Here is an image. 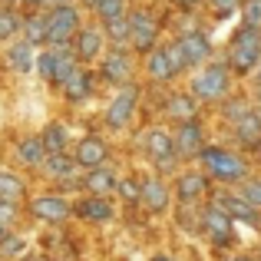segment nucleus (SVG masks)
<instances>
[{
	"label": "nucleus",
	"instance_id": "18",
	"mask_svg": "<svg viewBox=\"0 0 261 261\" xmlns=\"http://www.w3.org/2000/svg\"><path fill=\"white\" fill-rule=\"evenodd\" d=\"M102 76H106L109 83H122V80L129 76V60H126V53H109L106 63H102Z\"/></svg>",
	"mask_w": 261,
	"mask_h": 261
},
{
	"label": "nucleus",
	"instance_id": "12",
	"mask_svg": "<svg viewBox=\"0 0 261 261\" xmlns=\"http://www.w3.org/2000/svg\"><path fill=\"white\" fill-rule=\"evenodd\" d=\"M178 50H182V57H185V66L202 63V60L208 57V40H205L202 33H189V37L178 40Z\"/></svg>",
	"mask_w": 261,
	"mask_h": 261
},
{
	"label": "nucleus",
	"instance_id": "8",
	"mask_svg": "<svg viewBox=\"0 0 261 261\" xmlns=\"http://www.w3.org/2000/svg\"><path fill=\"white\" fill-rule=\"evenodd\" d=\"M202 222H205V228H208V235L215 238V242H228V238H231V218L225 215L222 208H215V205L205 208L202 212Z\"/></svg>",
	"mask_w": 261,
	"mask_h": 261
},
{
	"label": "nucleus",
	"instance_id": "32",
	"mask_svg": "<svg viewBox=\"0 0 261 261\" xmlns=\"http://www.w3.org/2000/svg\"><path fill=\"white\" fill-rule=\"evenodd\" d=\"M0 251H4L7 258L23 255V238H17V235H0Z\"/></svg>",
	"mask_w": 261,
	"mask_h": 261
},
{
	"label": "nucleus",
	"instance_id": "25",
	"mask_svg": "<svg viewBox=\"0 0 261 261\" xmlns=\"http://www.w3.org/2000/svg\"><path fill=\"white\" fill-rule=\"evenodd\" d=\"M10 66L13 70H20V73H27L30 70V63H33V53H30V43H20V46H13L10 50Z\"/></svg>",
	"mask_w": 261,
	"mask_h": 261
},
{
	"label": "nucleus",
	"instance_id": "28",
	"mask_svg": "<svg viewBox=\"0 0 261 261\" xmlns=\"http://www.w3.org/2000/svg\"><path fill=\"white\" fill-rule=\"evenodd\" d=\"M149 73H152V80H169L172 76V70H169V63H166V50H155L152 57H149Z\"/></svg>",
	"mask_w": 261,
	"mask_h": 261
},
{
	"label": "nucleus",
	"instance_id": "31",
	"mask_svg": "<svg viewBox=\"0 0 261 261\" xmlns=\"http://www.w3.org/2000/svg\"><path fill=\"white\" fill-rule=\"evenodd\" d=\"M96 13H99L102 20H113V17H119L122 13V7H126V0H96Z\"/></svg>",
	"mask_w": 261,
	"mask_h": 261
},
{
	"label": "nucleus",
	"instance_id": "6",
	"mask_svg": "<svg viewBox=\"0 0 261 261\" xmlns=\"http://www.w3.org/2000/svg\"><path fill=\"white\" fill-rule=\"evenodd\" d=\"M215 208H222L228 218H242V222H248V225H258L261 222V215H255V208H251L245 198H231L228 192L215 195Z\"/></svg>",
	"mask_w": 261,
	"mask_h": 261
},
{
	"label": "nucleus",
	"instance_id": "9",
	"mask_svg": "<svg viewBox=\"0 0 261 261\" xmlns=\"http://www.w3.org/2000/svg\"><path fill=\"white\" fill-rule=\"evenodd\" d=\"M70 212H73V208L63 202V198H53V195H50V198L43 195V198H37V202H33V215L43 218V222H63Z\"/></svg>",
	"mask_w": 261,
	"mask_h": 261
},
{
	"label": "nucleus",
	"instance_id": "48",
	"mask_svg": "<svg viewBox=\"0 0 261 261\" xmlns=\"http://www.w3.org/2000/svg\"><path fill=\"white\" fill-rule=\"evenodd\" d=\"M258 86H261V80H258Z\"/></svg>",
	"mask_w": 261,
	"mask_h": 261
},
{
	"label": "nucleus",
	"instance_id": "37",
	"mask_svg": "<svg viewBox=\"0 0 261 261\" xmlns=\"http://www.w3.org/2000/svg\"><path fill=\"white\" fill-rule=\"evenodd\" d=\"M50 172H57V175H66V178H73V162L70 159H63L60 152H53V159H50Z\"/></svg>",
	"mask_w": 261,
	"mask_h": 261
},
{
	"label": "nucleus",
	"instance_id": "43",
	"mask_svg": "<svg viewBox=\"0 0 261 261\" xmlns=\"http://www.w3.org/2000/svg\"><path fill=\"white\" fill-rule=\"evenodd\" d=\"M40 4H50V7H60L63 0H40Z\"/></svg>",
	"mask_w": 261,
	"mask_h": 261
},
{
	"label": "nucleus",
	"instance_id": "42",
	"mask_svg": "<svg viewBox=\"0 0 261 261\" xmlns=\"http://www.w3.org/2000/svg\"><path fill=\"white\" fill-rule=\"evenodd\" d=\"M119 195L126 198V202H136V198H139V185H136L133 178H126V182H119Z\"/></svg>",
	"mask_w": 261,
	"mask_h": 261
},
{
	"label": "nucleus",
	"instance_id": "46",
	"mask_svg": "<svg viewBox=\"0 0 261 261\" xmlns=\"http://www.w3.org/2000/svg\"><path fill=\"white\" fill-rule=\"evenodd\" d=\"M27 4H40V0H27Z\"/></svg>",
	"mask_w": 261,
	"mask_h": 261
},
{
	"label": "nucleus",
	"instance_id": "40",
	"mask_svg": "<svg viewBox=\"0 0 261 261\" xmlns=\"http://www.w3.org/2000/svg\"><path fill=\"white\" fill-rule=\"evenodd\" d=\"M212 10H215V17H231L238 10V0H212Z\"/></svg>",
	"mask_w": 261,
	"mask_h": 261
},
{
	"label": "nucleus",
	"instance_id": "19",
	"mask_svg": "<svg viewBox=\"0 0 261 261\" xmlns=\"http://www.w3.org/2000/svg\"><path fill=\"white\" fill-rule=\"evenodd\" d=\"M83 185H86L89 192H93V195H106V192H109V189H113V185H116V178L109 175L106 169H99V166H96L93 172L86 175V182H83Z\"/></svg>",
	"mask_w": 261,
	"mask_h": 261
},
{
	"label": "nucleus",
	"instance_id": "14",
	"mask_svg": "<svg viewBox=\"0 0 261 261\" xmlns=\"http://www.w3.org/2000/svg\"><path fill=\"white\" fill-rule=\"evenodd\" d=\"M146 146H149V152H152V159H159L162 166H169V159L175 155V146H172V139H169L162 129H152V133L146 136Z\"/></svg>",
	"mask_w": 261,
	"mask_h": 261
},
{
	"label": "nucleus",
	"instance_id": "35",
	"mask_svg": "<svg viewBox=\"0 0 261 261\" xmlns=\"http://www.w3.org/2000/svg\"><path fill=\"white\" fill-rule=\"evenodd\" d=\"M57 53H60V50H50V53H40L37 66H40V76H43V80H53V66H57Z\"/></svg>",
	"mask_w": 261,
	"mask_h": 261
},
{
	"label": "nucleus",
	"instance_id": "21",
	"mask_svg": "<svg viewBox=\"0 0 261 261\" xmlns=\"http://www.w3.org/2000/svg\"><path fill=\"white\" fill-rule=\"evenodd\" d=\"M205 185H208V182H205V175H202V172H189V175H182V178H178V198H185V202H189V198H195L198 192L205 189Z\"/></svg>",
	"mask_w": 261,
	"mask_h": 261
},
{
	"label": "nucleus",
	"instance_id": "17",
	"mask_svg": "<svg viewBox=\"0 0 261 261\" xmlns=\"http://www.w3.org/2000/svg\"><path fill=\"white\" fill-rule=\"evenodd\" d=\"M76 50H80V57H83V60H96V57H99V50H102V37H99V30H93V27L80 30V37H76Z\"/></svg>",
	"mask_w": 261,
	"mask_h": 261
},
{
	"label": "nucleus",
	"instance_id": "15",
	"mask_svg": "<svg viewBox=\"0 0 261 261\" xmlns=\"http://www.w3.org/2000/svg\"><path fill=\"white\" fill-rule=\"evenodd\" d=\"M139 198H142V202H146L152 212H162V208L169 205V192H166V185H162L159 178H149V182L139 189Z\"/></svg>",
	"mask_w": 261,
	"mask_h": 261
},
{
	"label": "nucleus",
	"instance_id": "4",
	"mask_svg": "<svg viewBox=\"0 0 261 261\" xmlns=\"http://www.w3.org/2000/svg\"><path fill=\"white\" fill-rule=\"evenodd\" d=\"M225 86H228V70L225 66H208V70H202L192 80L195 99H215V96L225 93Z\"/></svg>",
	"mask_w": 261,
	"mask_h": 261
},
{
	"label": "nucleus",
	"instance_id": "20",
	"mask_svg": "<svg viewBox=\"0 0 261 261\" xmlns=\"http://www.w3.org/2000/svg\"><path fill=\"white\" fill-rule=\"evenodd\" d=\"M43 152H63V146H66V129L60 126V122H53V126H46V133H43Z\"/></svg>",
	"mask_w": 261,
	"mask_h": 261
},
{
	"label": "nucleus",
	"instance_id": "44",
	"mask_svg": "<svg viewBox=\"0 0 261 261\" xmlns=\"http://www.w3.org/2000/svg\"><path fill=\"white\" fill-rule=\"evenodd\" d=\"M175 4H185V7H189V4H195V0H175Z\"/></svg>",
	"mask_w": 261,
	"mask_h": 261
},
{
	"label": "nucleus",
	"instance_id": "45",
	"mask_svg": "<svg viewBox=\"0 0 261 261\" xmlns=\"http://www.w3.org/2000/svg\"><path fill=\"white\" fill-rule=\"evenodd\" d=\"M231 261H251V258H231Z\"/></svg>",
	"mask_w": 261,
	"mask_h": 261
},
{
	"label": "nucleus",
	"instance_id": "7",
	"mask_svg": "<svg viewBox=\"0 0 261 261\" xmlns=\"http://www.w3.org/2000/svg\"><path fill=\"white\" fill-rule=\"evenodd\" d=\"M133 106H136V89H122V93L113 99V106H109L106 122L113 129H122L129 119H133Z\"/></svg>",
	"mask_w": 261,
	"mask_h": 261
},
{
	"label": "nucleus",
	"instance_id": "38",
	"mask_svg": "<svg viewBox=\"0 0 261 261\" xmlns=\"http://www.w3.org/2000/svg\"><path fill=\"white\" fill-rule=\"evenodd\" d=\"M245 202H248L255 212L261 208V182H258V178H251V182L245 185Z\"/></svg>",
	"mask_w": 261,
	"mask_h": 261
},
{
	"label": "nucleus",
	"instance_id": "39",
	"mask_svg": "<svg viewBox=\"0 0 261 261\" xmlns=\"http://www.w3.org/2000/svg\"><path fill=\"white\" fill-rule=\"evenodd\" d=\"M245 113H248V106H245V99H238V96L225 102V116H228V119H242Z\"/></svg>",
	"mask_w": 261,
	"mask_h": 261
},
{
	"label": "nucleus",
	"instance_id": "3",
	"mask_svg": "<svg viewBox=\"0 0 261 261\" xmlns=\"http://www.w3.org/2000/svg\"><path fill=\"white\" fill-rule=\"evenodd\" d=\"M76 27H80V13L73 10V7L60 4V7H53V13L46 17V40H50V43H66V40L76 33Z\"/></svg>",
	"mask_w": 261,
	"mask_h": 261
},
{
	"label": "nucleus",
	"instance_id": "41",
	"mask_svg": "<svg viewBox=\"0 0 261 261\" xmlns=\"http://www.w3.org/2000/svg\"><path fill=\"white\" fill-rule=\"evenodd\" d=\"M13 222V202H7V198H0V235H4V228Z\"/></svg>",
	"mask_w": 261,
	"mask_h": 261
},
{
	"label": "nucleus",
	"instance_id": "23",
	"mask_svg": "<svg viewBox=\"0 0 261 261\" xmlns=\"http://www.w3.org/2000/svg\"><path fill=\"white\" fill-rule=\"evenodd\" d=\"M17 155H20V162H27V166H37L46 152H43V142L40 139H23L20 149H17Z\"/></svg>",
	"mask_w": 261,
	"mask_h": 261
},
{
	"label": "nucleus",
	"instance_id": "2",
	"mask_svg": "<svg viewBox=\"0 0 261 261\" xmlns=\"http://www.w3.org/2000/svg\"><path fill=\"white\" fill-rule=\"evenodd\" d=\"M202 162L208 172H215L222 182H235V178L245 175V162L238 155L225 152V149H202Z\"/></svg>",
	"mask_w": 261,
	"mask_h": 261
},
{
	"label": "nucleus",
	"instance_id": "33",
	"mask_svg": "<svg viewBox=\"0 0 261 261\" xmlns=\"http://www.w3.org/2000/svg\"><path fill=\"white\" fill-rule=\"evenodd\" d=\"M17 27H20L17 13H13V10H0V40L13 37V33H17Z\"/></svg>",
	"mask_w": 261,
	"mask_h": 261
},
{
	"label": "nucleus",
	"instance_id": "47",
	"mask_svg": "<svg viewBox=\"0 0 261 261\" xmlns=\"http://www.w3.org/2000/svg\"><path fill=\"white\" fill-rule=\"evenodd\" d=\"M155 261H169V258H155Z\"/></svg>",
	"mask_w": 261,
	"mask_h": 261
},
{
	"label": "nucleus",
	"instance_id": "10",
	"mask_svg": "<svg viewBox=\"0 0 261 261\" xmlns=\"http://www.w3.org/2000/svg\"><path fill=\"white\" fill-rule=\"evenodd\" d=\"M102 159H106V146H102L96 136H86V139L76 146V162H80L83 169H96V166H102Z\"/></svg>",
	"mask_w": 261,
	"mask_h": 261
},
{
	"label": "nucleus",
	"instance_id": "34",
	"mask_svg": "<svg viewBox=\"0 0 261 261\" xmlns=\"http://www.w3.org/2000/svg\"><path fill=\"white\" fill-rule=\"evenodd\" d=\"M245 27H261V0H245Z\"/></svg>",
	"mask_w": 261,
	"mask_h": 261
},
{
	"label": "nucleus",
	"instance_id": "11",
	"mask_svg": "<svg viewBox=\"0 0 261 261\" xmlns=\"http://www.w3.org/2000/svg\"><path fill=\"white\" fill-rule=\"evenodd\" d=\"M172 146H175L182 155L198 152V146H202V129H198V122H195V119H185L182 126H178V139L172 142Z\"/></svg>",
	"mask_w": 261,
	"mask_h": 261
},
{
	"label": "nucleus",
	"instance_id": "27",
	"mask_svg": "<svg viewBox=\"0 0 261 261\" xmlns=\"http://www.w3.org/2000/svg\"><path fill=\"white\" fill-rule=\"evenodd\" d=\"M66 96H70V99H83V96L89 93V83H86V76H83V73H76V70H73L70 73V80H66Z\"/></svg>",
	"mask_w": 261,
	"mask_h": 261
},
{
	"label": "nucleus",
	"instance_id": "30",
	"mask_svg": "<svg viewBox=\"0 0 261 261\" xmlns=\"http://www.w3.org/2000/svg\"><path fill=\"white\" fill-rule=\"evenodd\" d=\"M46 40V17H30L27 20V43H40Z\"/></svg>",
	"mask_w": 261,
	"mask_h": 261
},
{
	"label": "nucleus",
	"instance_id": "22",
	"mask_svg": "<svg viewBox=\"0 0 261 261\" xmlns=\"http://www.w3.org/2000/svg\"><path fill=\"white\" fill-rule=\"evenodd\" d=\"M169 116H175V119H195V99L192 96H172L169 99Z\"/></svg>",
	"mask_w": 261,
	"mask_h": 261
},
{
	"label": "nucleus",
	"instance_id": "26",
	"mask_svg": "<svg viewBox=\"0 0 261 261\" xmlns=\"http://www.w3.org/2000/svg\"><path fill=\"white\" fill-rule=\"evenodd\" d=\"M106 37L113 40V43H126L129 40V17H113L109 20V27H106Z\"/></svg>",
	"mask_w": 261,
	"mask_h": 261
},
{
	"label": "nucleus",
	"instance_id": "5",
	"mask_svg": "<svg viewBox=\"0 0 261 261\" xmlns=\"http://www.w3.org/2000/svg\"><path fill=\"white\" fill-rule=\"evenodd\" d=\"M129 37H133V43L139 46V50H149L155 40V20L149 10H136L133 17H129Z\"/></svg>",
	"mask_w": 261,
	"mask_h": 261
},
{
	"label": "nucleus",
	"instance_id": "24",
	"mask_svg": "<svg viewBox=\"0 0 261 261\" xmlns=\"http://www.w3.org/2000/svg\"><path fill=\"white\" fill-rule=\"evenodd\" d=\"M20 195H23V182H20L17 175H10V172H0V198L17 202Z\"/></svg>",
	"mask_w": 261,
	"mask_h": 261
},
{
	"label": "nucleus",
	"instance_id": "16",
	"mask_svg": "<svg viewBox=\"0 0 261 261\" xmlns=\"http://www.w3.org/2000/svg\"><path fill=\"white\" fill-rule=\"evenodd\" d=\"M76 212L86 218V222H109V218H113V208L106 205L102 195H93V198H86V202H80Z\"/></svg>",
	"mask_w": 261,
	"mask_h": 261
},
{
	"label": "nucleus",
	"instance_id": "1",
	"mask_svg": "<svg viewBox=\"0 0 261 261\" xmlns=\"http://www.w3.org/2000/svg\"><path fill=\"white\" fill-rule=\"evenodd\" d=\"M261 60V27H242V30L231 37L228 46V63L238 73H248Z\"/></svg>",
	"mask_w": 261,
	"mask_h": 261
},
{
	"label": "nucleus",
	"instance_id": "13",
	"mask_svg": "<svg viewBox=\"0 0 261 261\" xmlns=\"http://www.w3.org/2000/svg\"><path fill=\"white\" fill-rule=\"evenodd\" d=\"M235 133H238V139H242L245 146H258L261 142V116L248 109L242 119H235Z\"/></svg>",
	"mask_w": 261,
	"mask_h": 261
},
{
	"label": "nucleus",
	"instance_id": "29",
	"mask_svg": "<svg viewBox=\"0 0 261 261\" xmlns=\"http://www.w3.org/2000/svg\"><path fill=\"white\" fill-rule=\"evenodd\" d=\"M73 70H76V66H73V57H70V53H57V66H53V83H66Z\"/></svg>",
	"mask_w": 261,
	"mask_h": 261
},
{
	"label": "nucleus",
	"instance_id": "36",
	"mask_svg": "<svg viewBox=\"0 0 261 261\" xmlns=\"http://www.w3.org/2000/svg\"><path fill=\"white\" fill-rule=\"evenodd\" d=\"M166 63H169V70H172V73H182L185 70V57H182V50H178V43H172L166 50Z\"/></svg>",
	"mask_w": 261,
	"mask_h": 261
}]
</instances>
